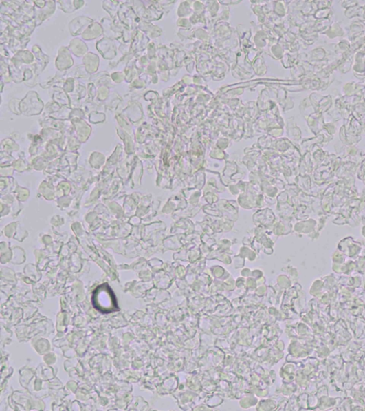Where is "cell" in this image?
Listing matches in <instances>:
<instances>
[{
    "instance_id": "6da1fadb",
    "label": "cell",
    "mask_w": 365,
    "mask_h": 411,
    "mask_svg": "<svg viewBox=\"0 0 365 411\" xmlns=\"http://www.w3.org/2000/svg\"><path fill=\"white\" fill-rule=\"evenodd\" d=\"M91 301L93 307L102 314H110L120 309L116 296L107 284H102L94 290Z\"/></svg>"
}]
</instances>
